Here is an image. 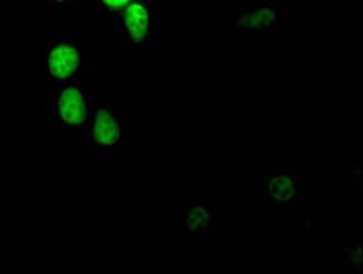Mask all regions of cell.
Wrapping results in <instances>:
<instances>
[{
    "mask_svg": "<svg viewBox=\"0 0 363 274\" xmlns=\"http://www.w3.org/2000/svg\"><path fill=\"white\" fill-rule=\"evenodd\" d=\"M94 104L84 85L77 82L53 87L48 92V116L60 129L85 140L90 129Z\"/></svg>",
    "mask_w": 363,
    "mask_h": 274,
    "instance_id": "cell-1",
    "label": "cell"
},
{
    "mask_svg": "<svg viewBox=\"0 0 363 274\" xmlns=\"http://www.w3.org/2000/svg\"><path fill=\"white\" fill-rule=\"evenodd\" d=\"M44 69L53 87L81 81L85 71V45L82 37L72 33L55 34L44 50Z\"/></svg>",
    "mask_w": 363,
    "mask_h": 274,
    "instance_id": "cell-2",
    "label": "cell"
},
{
    "mask_svg": "<svg viewBox=\"0 0 363 274\" xmlns=\"http://www.w3.org/2000/svg\"><path fill=\"white\" fill-rule=\"evenodd\" d=\"M124 137L121 114L116 104L98 102L94 104L90 129L87 133L86 151L92 155H116Z\"/></svg>",
    "mask_w": 363,
    "mask_h": 274,
    "instance_id": "cell-3",
    "label": "cell"
},
{
    "mask_svg": "<svg viewBox=\"0 0 363 274\" xmlns=\"http://www.w3.org/2000/svg\"><path fill=\"white\" fill-rule=\"evenodd\" d=\"M155 5V0H132L116 15L121 48L143 50L150 45L157 31Z\"/></svg>",
    "mask_w": 363,
    "mask_h": 274,
    "instance_id": "cell-4",
    "label": "cell"
},
{
    "mask_svg": "<svg viewBox=\"0 0 363 274\" xmlns=\"http://www.w3.org/2000/svg\"><path fill=\"white\" fill-rule=\"evenodd\" d=\"M281 0H245L242 11L233 15L234 31L277 32L281 24Z\"/></svg>",
    "mask_w": 363,
    "mask_h": 274,
    "instance_id": "cell-5",
    "label": "cell"
},
{
    "mask_svg": "<svg viewBox=\"0 0 363 274\" xmlns=\"http://www.w3.org/2000/svg\"><path fill=\"white\" fill-rule=\"evenodd\" d=\"M298 180L291 172H269L263 186L264 205L267 209H289L298 204Z\"/></svg>",
    "mask_w": 363,
    "mask_h": 274,
    "instance_id": "cell-6",
    "label": "cell"
},
{
    "mask_svg": "<svg viewBox=\"0 0 363 274\" xmlns=\"http://www.w3.org/2000/svg\"><path fill=\"white\" fill-rule=\"evenodd\" d=\"M211 224V213L208 204L200 202L192 204L187 209H184L182 215V231L184 235L190 238H201L208 234Z\"/></svg>",
    "mask_w": 363,
    "mask_h": 274,
    "instance_id": "cell-7",
    "label": "cell"
},
{
    "mask_svg": "<svg viewBox=\"0 0 363 274\" xmlns=\"http://www.w3.org/2000/svg\"><path fill=\"white\" fill-rule=\"evenodd\" d=\"M132 0H87L89 7L102 13H110L114 17L121 13Z\"/></svg>",
    "mask_w": 363,
    "mask_h": 274,
    "instance_id": "cell-8",
    "label": "cell"
},
{
    "mask_svg": "<svg viewBox=\"0 0 363 274\" xmlns=\"http://www.w3.org/2000/svg\"><path fill=\"white\" fill-rule=\"evenodd\" d=\"M50 11L56 13H77L89 7L87 0H48Z\"/></svg>",
    "mask_w": 363,
    "mask_h": 274,
    "instance_id": "cell-9",
    "label": "cell"
}]
</instances>
